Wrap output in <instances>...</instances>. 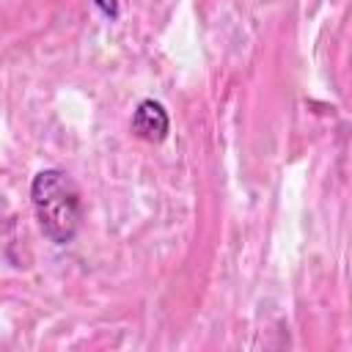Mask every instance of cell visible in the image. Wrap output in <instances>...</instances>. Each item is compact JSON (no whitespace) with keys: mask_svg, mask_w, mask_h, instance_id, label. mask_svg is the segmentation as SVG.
I'll return each mask as SVG.
<instances>
[{"mask_svg":"<svg viewBox=\"0 0 352 352\" xmlns=\"http://www.w3.org/2000/svg\"><path fill=\"white\" fill-rule=\"evenodd\" d=\"M30 204L41 234L55 245H69L82 220L80 190L74 179L60 168H44L30 182Z\"/></svg>","mask_w":352,"mask_h":352,"instance_id":"cell-1","label":"cell"},{"mask_svg":"<svg viewBox=\"0 0 352 352\" xmlns=\"http://www.w3.org/2000/svg\"><path fill=\"white\" fill-rule=\"evenodd\" d=\"M129 126H132L135 138H140L146 143H162L168 138L170 118H168V110L157 99H143V102H138Z\"/></svg>","mask_w":352,"mask_h":352,"instance_id":"cell-2","label":"cell"},{"mask_svg":"<svg viewBox=\"0 0 352 352\" xmlns=\"http://www.w3.org/2000/svg\"><path fill=\"white\" fill-rule=\"evenodd\" d=\"M107 19H118V0H91Z\"/></svg>","mask_w":352,"mask_h":352,"instance_id":"cell-3","label":"cell"}]
</instances>
